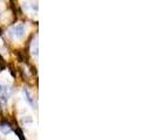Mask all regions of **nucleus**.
<instances>
[{
  "instance_id": "nucleus-2",
  "label": "nucleus",
  "mask_w": 156,
  "mask_h": 140,
  "mask_svg": "<svg viewBox=\"0 0 156 140\" xmlns=\"http://www.w3.org/2000/svg\"><path fill=\"white\" fill-rule=\"evenodd\" d=\"M8 96H9V92H8L7 88L0 85V103L5 104V103L7 102Z\"/></svg>"
},
{
  "instance_id": "nucleus-1",
  "label": "nucleus",
  "mask_w": 156,
  "mask_h": 140,
  "mask_svg": "<svg viewBox=\"0 0 156 140\" xmlns=\"http://www.w3.org/2000/svg\"><path fill=\"white\" fill-rule=\"evenodd\" d=\"M12 32H13V35H14L16 39H21V38H23V35H25L26 27H25V25H23V23H18V25H16L13 27Z\"/></svg>"
},
{
  "instance_id": "nucleus-5",
  "label": "nucleus",
  "mask_w": 156,
  "mask_h": 140,
  "mask_svg": "<svg viewBox=\"0 0 156 140\" xmlns=\"http://www.w3.org/2000/svg\"><path fill=\"white\" fill-rule=\"evenodd\" d=\"M0 128H1V132L4 133V134H8V133L12 132V128H11V126L7 124H2L0 126Z\"/></svg>"
},
{
  "instance_id": "nucleus-3",
  "label": "nucleus",
  "mask_w": 156,
  "mask_h": 140,
  "mask_svg": "<svg viewBox=\"0 0 156 140\" xmlns=\"http://www.w3.org/2000/svg\"><path fill=\"white\" fill-rule=\"evenodd\" d=\"M23 96H25V99L28 102V103L31 104L32 106H35V102H34V98L32 97L31 92H30V90H28L27 88H25V89H23Z\"/></svg>"
},
{
  "instance_id": "nucleus-4",
  "label": "nucleus",
  "mask_w": 156,
  "mask_h": 140,
  "mask_svg": "<svg viewBox=\"0 0 156 140\" xmlns=\"http://www.w3.org/2000/svg\"><path fill=\"white\" fill-rule=\"evenodd\" d=\"M31 52L34 56H38V35H35V40L32 41Z\"/></svg>"
}]
</instances>
